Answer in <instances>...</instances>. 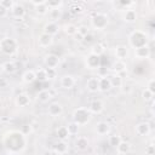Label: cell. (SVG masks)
<instances>
[{"instance_id": "obj_21", "label": "cell", "mask_w": 155, "mask_h": 155, "mask_svg": "<svg viewBox=\"0 0 155 155\" xmlns=\"http://www.w3.org/2000/svg\"><path fill=\"white\" fill-rule=\"evenodd\" d=\"M53 151L57 155H64L68 153V143L67 140H58L53 145Z\"/></svg>"}, {"instance_id": "obj_41", "label": "cell", "mask_w": 155, "mask_h": 155, "mask_svg": "<svg viewBox=\"0 0 155 155\" xmlns=\"http://www.w3.org/2000/svg\"><path fill=\"white\" fill-rule=\"evenodd\" d=\"M46 73H47V80H51V79H56L57 78V70L56 69L46 68Z\"/></svg>"}, {"instance_id": "obj_32", "label": "cell", "mask_w": 155, "mask_h": 155, "mask_svg": "<svg viewBox=\"0 0 155 155\" xmlns=\"http://www.w3.org/2000/svg\"><path fill=\"white\" fill-rule=\"evenodd\" d=\"M104 50H105L104 46H103L102 44L97 42V44L92 45V47H91V53H92V54H96V56H98V57H101V56L103 54Z\"/></svg>"}, {"instance_id": "obj_47", "label": "cell", "mask_w": 155, "mask_h": 155, "mask_svg": "<svg viewBox=\"0 0 155 155\" xmlns=\"http://www.w3.org/2000/svg\"><path fill=\"white\" fill-rule=\"evenodd\" d=\"M6 155H11V154H6Z\"/></svg>"}, {"instance_id": "obj_13", "label": "cell", "mask_w": 155, "mask_h": 155, "mask_svg": "<svg viewBox=\"0 0 155 155\" xmlns=\"http://www.w3.org/2000/svg\"><path fill=\"white\" fill-rule=\"evenodd\" d=\"M58 31H59V25H58V23L51 21V22H48V23H46V24L44 25V31H42V33H45V34H47V35H50V36H54L56 34H58Z\"/></svg>"}, {"instance_id": "obj_22", "label": "cell", "mask_w": 155, "mask_h": 155, "mask_svg": "<svg viewBox=\"0 0 155 155\" xmlns=\"http://www.w3.org/2000/svg\"><path fill=\"white\" fill-rule=\"evenodd\" d=\"M15 103H16L17 107H21V108L28 107L29 103H30V97H29L27 93H19V94L16 96Z\"/></svg>"}, {"instance_id": "obj_14", "label": "cell", "mask_w": 155, "mask_h": 155, "mask_svg": "<svg viewBox=\"0 0 155 155\" xmlns=\"http://www.w3.org/2000/svg\"><path fill=\"white\" fill-rule=\"evenodd\" d=\"M114 53H115V57L116 59L119 61H126L128 58V48L125 46V45H117L114 50Z\"/></svg>"}, {"instance_id": "obj_25", "label": "cell", "mask_w": 155, "mask_h": 155, "mask_svg": "<svg viewBox=\"0 0 155 155\" xmlns=\"http://www.w3.org/2000/svg\"><path fill=\"white\" fill-rule=\"evenodd\" d=\"M109 80H110V85H111V87L121 88L122 85H124L122 78H121V75H119V74H113V75H110V76H109Z\"/></svg>"}, {"instance_id": "obj_29", "label": "cell", "mask_w": 155, "mask_h": 155, "mask_svg": "<svg viewBox=\"0 0 155 155\" xmlns=\"http://www.w3.org/2000/svg\"><path fill=\"white\" fill-rule=\"evenodd\" d=\"M63 31L68 36H75L78 34V27L73 23H67V24L63 25Z\"/></svg>"}, {"instance_id": "obj_20", "label": "cell", "mask_w": 155, "mask_h": 155, "mask_svg": "<svg viewBox=\"0 0 155 155\" xmlns=\"http://www.w3.org/2000/svg\"><path fill=\"white\" fill-rule=\"evenodd\" d=\"M86 88L87 91L94 93L97 91H99V78L97 76H92L86 81Z\"/></svg>"}, {"instance_id": "obj_43", "label": "cell", "mask_w": 155, "mask_h": 155, "mask_svg": "<svg viewBox=\"0 0 155 155\" xmlns=\"http://www.w3.org/2000/svg\"><path fill=\"white\" fill-rule=\"evenodd\" d=\"M8 86V80L6 78H2L0 76V88H5Z\"/></svg>"}, {"instance_id": "obj_35", "label": "cell", "mask_w": 155, "mask_h": 155, "mask_svg": "<svg viewBox=\"0 0 155 155\" xmlns=\"http://www.w3.org/2000/svg\"><path fill=\"white\" fill-rule=\"evenodd\" d=\"M46 5L50 8V11H54V10H58L63 5V1H61V0H50V1H46Z\"/></svg>"}, {"instance_id": "obj_26", "label": "cell", "mask_w": 155, "mask_h": 155, "mask_svg": "<svg viewBox=\"0 0 155 155\" xmlns=\"http://www.w3.org/2000/svg\"><path fill=\"white\" fill-rule=\"evenodd\" d=\"M56 136H57L58 140H67L70 137V134L67 130V126H59L56 130Z\"/></svg>"}, {"instance_id": "obj_18", "label": "cell", "mask_w": 155, "mask_h": 155, "mask_svg": "<svg viewBox=\"0 0 155 155\" xmlns=\"http://www.w3.org/2000/svg\"><path fill=\"white\" fill-rule=\"evenodd\" d=\"M52 42H53V36H50V35H47L45 33H41L39 35V38H38V44L42 48L50 47L52 45Z\"/></svg>"}, {"instance_id": "obj_7", "label": "cell", "mask_w": 155, "mask_h": 155, "mask_svg": "<svg viewBox=\"0 0 155 155\" xmlns=\"http://www.w3.org/2000/svg\"><path fill=\"white\" fill-rule=\"evenodd\" d=\"M11 15L17 21H22L23 17L25 16V7L19 2H15L13 7L11 8Z\"/></svg>"}, {"instance_id": "obj_31", "label": "cell", "mask_w": 155, "mask_h": 155, "mask_svg": "<svg viewBox=\"0 0 155 155\" xmlns=\"http://www.w3.org/2000/svg\"><path fill=\"white\" fill-rule=\"evenodd\" d=\"M16 63L12 61H6L5 63H2V70L6 74H13L16 71Z\"/></svg>"}, {"instance_id": "obj_11", "label": "cell", "mask_w": 155, "mask_h": 155, "mask_svg": "<svg viewBox=\"0 0 155 155\" xmlns=\"http://www.w3.org/2000/svg\"><path fill=\"white\" fill-rule=\"evenodd\" d=\"M150 54H151V51H150L149 45L134 48V57L138 58V59H147V58L150 57Z\"/></svg>"}, {"instance_id": "obj_8", "label": "cell", "mask_w": 155, "mask_h": 155, "mask_svg": "<svg viewBox=\"0 0 155 155\" xmlns=\"http://www.w3.org/2000/svg\"><path fill=\"white\" fill-rule=\"evenodd\" d=\"M29 2L34 6L35 12H36L38 15H40V16H45V15H47L48 11H50V8L47 7L45 0H41V1H29Z\"/></svg>"}, {"instance_id": "obj_10", "label": "cell", "mask_w": 155, "mask_h": 155, "mask_svg": "<svg viewBox=\"0 0 155 155\" xmlns=\"http://www.w3.org/2000/svg\"><path fill=\"white\" fill-rule=\"evenodd\" d=\"M62 113H63V105L61 103H58V102L51 103L48 105V108H47V114L50 116H52V117L59 116V115H62Z\"/></svg>"}, {"instance_id": "obj_48", "label": "cell", "mask_w": 155, "mask_h": 155, "mask_svg": "<svg viewBox=\"0 0 155 155\" xmlns=\"http://www.w3.org/2000/svg\"><path fill=\"white\" fill-rule=\"evenodd\" d=\"M0 53H1V51H0Z\"/></svg>"}, {"instance_id": "obj_12", "label": "cell", "mask_w": 155, "mask_h": 155, "mask_svg": "<svg viewBox=\"0 0 155 155\" xmlns=\"http://www.w3.org/2000/svg\"><path fill=\"white\" fill-rule=\"evenodd\" d=\"M74 144H75V148L79 151H86L88 149V147H90V140L85 136H79V137H76Z\"/></svg>"}, {"instance_id": "obj_2", "label": "cell", "mask_w": 155, "mask_h": 155, "mask_svg": "<svg viewBox=\"0 0 155 155\" xmlns=\"http://www.w3.org/2000/svg\"><path fill=\"white\" fill-rule=\"evenodd\" d=\"M91 113L88 110V108H84V107H80V108H76L74 111H73V120L74 122H76L79 126H84L86 125L90 120H91Z\"/></svg>"}, {"instance_id": "obj_17", "label": "cell", "mask_w": 155, "mask_h": 155, "mask_svg": "<svg viewBox=\"0 0 155 155\" xmlns=\"http://www.w3.org/2000/svg\"><path fill=\"white\" fill-rule=\"evenodd\" d=\"M59 84H61V87L62 88H64V90H70V88H73L74 87V85H75V79H74V76H71V75H63L62 78H61V81H59Z\"/></svg>"}, {"instance_id": "obj_40", "label": "cell", "mask_w": 155, "mask_h": 155, "mask_svg": "<svg viewBox=\"0 0 155 155\" xmlns=\"http://www.w3.org/2000/svg\"><path fill=\"white\" fill-rule=\"evenodd\" d=\"M70 11H71L73 13H81V12L84 11V8H82V6H81L80 4L74 2V4L70 5Z\"/></svg>"}, {"instance_id": "obj_4", "label": "cell", "mask_w": 155, "mask_h": 155, "mask_svg": "<svg viewBox=\"0 0 155 155\" xmlns=\"http://www.w3.org/2000/svg\"><path fill=\"white\" fill-rule=\"evenodd\" d=\"M109 23V17L105 13L97 12L92 18H91V25L96 30H104Z\"/></svg>"}, {"instance_id": "obj_1", "label": "cell", "mask_w": 155, "mask_h": 155, "mask_svg": "<svg viewBox=\"0 0 155 155\" xmlns=\"http://www.w3.org/2000/svg\"><path fill=\"white\" fill-rule=\"evenodd\" d=\"M128 42L133 48H138L148 45V35L143 30H134L128 38Z\"/></svg>"}, {"instance_id": "obj_45", "label": "cell", "mask_w": 155, "mask_h": 155, "mask_svg": "<svg viewBox=\"0 0 155 155\" xmlns=\"http://www.w3.org/2000/svg\"><path fill=\"white\" fill-rule=\"evenodd\" d=\"M145 153H147L148 155H154V145H153V144L148 145V147L145 148Z\"/></svg>"}, {"instance_id": "obj_34", "label": "cell", "mask_w": 155, "mask_h": 155, "mask_svg": "<svg viewBox=\"0 0 155 155\" xmlns=\"http://www.w3.org/2000/svg\"><path fill=\"white\" fill-rule=\"evenodd\" d=\"M120 142H121V137H120L119 134H116V133H115V134H110L109 138H108V143H109V145L113 147V148H116Z\"/></svg>"}, {"instance_id": "obj_24", "label": "cell", "mask_w": 155, "mask_h": 155, "mask_svg": "<svg viewBox=\"0 0 155 155\" xmlns=\"http://www.w3.org/2000/svg\"><path fill=\"white\" fill-rule=\"evenodd\" d=\"M36 98H38V101H39V102H41V103H47V102L52 98V93H51V91H50V90L44 88V90H41V91H39V92H38Z\"/></svg>"}, {"instance_id": "obj_39", "label": "cell", "mask_w": 155, "mask_h": 155, "mask_svg": "<svg viewBox=\"0 0 155 155\" xmlns=\"http://www.w3.org/2000/svg\"><path fill=\"white\" fill-rule=\"evenodd\" d=\"M15 5V1L13 0H0V6H2L4 8H6L7 11L11 10Z\"/></svg>"}, {"instance_id": "obj_15", "label": "cell", "mask_w": 155, "mask_h": 155, "mask_svg": "<svg viewBox=\"0 0 155 155\" xmlns=\"http://www.w3.org/2000/svg\"><path fill=\"white\" fill-rule=\"evenodd\" d=\"M134 131L138 136H148L151 131V127H150V124L147 122V121H143V122H139L134 127Z\"/></svg>"}, {"instance_id": "obj_23", "label": "cell", "mask_w": 155, "mask_h": 155, "mask_svg": "<svg viewBox=\"0 0 155 155\" xmlns=\"http://www.w3.org/2000/svg\"><path fill=\"white\" fill-rule=\"evenodd\" d=\"M111 70L114 71V74H121V73H124V71H126L127 70V64H126V62L125 61H119V59H116L113 64H111Z\"/></svg>"}, {"instance_id": "obj_36", "label": "cell", "mask_w": 155, "mask_h": 155, "mask_svg": "<svg viewBox=\"0 0 155 155\" xmlns=\"http://www.w3.org/2000/svg\"><path fill=\"white\" fill-rule=\"evenodd\" d=\"M79 128H80V126L76 124V122H69L68 125H67V130H68V132H69V134L70 136H75V134H78L79 133Z\"/></svg>"}, {"instance_id": "obj_44", "label": "cell", "mask_w": 155, "mask_h": 155, "mask_svg": "<svg viewBox=\"0 0 155 155\" xmlns=\"http://www.w3.org/2000/svg\"><path fill=\"white\" fill-rule=\"evenodd\" d=\"M7 15H8V11L6 8H4L2 6H0V18H5V17H7Z\"/></svg>"}, {"instance_id": "obj_37", "label": "cell", "mask_w": 155, "mask_h": 155, "mask_svg": "<svg viewBox=\"0 0 155 155\" xmlns=\"http://www.w3.org/2000/svg\"><path fill=\"white\" fill-rule=\"evenodd\" d=\"M153 98H154V93L150 92L148 88H144L142 91V99L144 102H150V101H153Z\"/></svg>"}, {"instance_id": "obj_3", "label": "cell", "mask_w": 155, "mask_h": 155, "mask_svg": "<svg viewBox=\"0 0 155 155\" xmlns=\"http://www.w3.org/2000/svg\"><path fill=\"white\" fill-rule=\"evenodd\" d=\"M17 50H18V44L13 38L6 36V38H2L0 40V51L2 53L12 56L17 52Z\"/></svg>"}, {"instance_id": "obj_30", "label": "cell", "mask_w": 155, "mask_h": 155, "mask_svg": "<svg viewBox=\"0 0 155 155\" xmlns=\"http://www.w3.org/2000/svg\"><path fill=\"white\" fill-rule=\"evenodd\" d=\"M22 80L23 82L25 84H33L35 80H36V76H35V71L34 70H25L22 75Z\"/></svg>"}, {"instance_id": "obj_38", "label": "cell", "mask_w": 155, "mask_h": 155, "mask_svg": "<svg viewBox=\"0 0 155 155\" xmlns=\"http://www.w3.org/2000/svg\"><path fill=\"white\" fill-rule=\"evenodd\" d=\"M87 34H90V28L87 25H80V27H78V35H80V36L84 38Z\"/></svg>"}, {"instance_id": "obj_27", "label": "cell", "mask_w": 155, "mask_h": 155, "mask_svg": "<svg viewBox=\"0 0 155 155\" xmlns=\"http://www.w3.org/2000/svg\"><path fill=\"white\" fill-rule=\"evenodd\" d=\"M130 150H131V144H130L128 142H126V140H121V142L119 143V145L116 147V151H117L119 154H121V155L128 154Z\"/></svg>"}, {"instance_id": "obj_9", "label": "cell", "mask_w": 155, "mask_h": 155, "mask_svg": "<svg viewBox=\"0 0 155 155\" xmlns=\"http://www.w3.org/2000/svg\"><path fill=\"white\" fill-rule=\"evenodd\" d=\"M137 18H138V15H137L136 10H133V8H131V7L127 8V10H125L124 13H122V21H124L125 23H128V24L136 23Z\"/></svg>"}, {"instance_id": "obj_5", "label": "cell", "mask_w": 155, "mask_h": 155, "mask_svg": "<svg viewBox=\"0 0 155 155\" xmlns=\"http://www.w3.org/2000/svg\"><path fill=\"white\" fill-rule=\"evenodd\" d=\"M85 65H86L87 69H91V70L98 69V68L101 67V57L90 53V54L85 58Z\"/></svg>"}, {"instance_id": "obj_33", "label": "cell", "mask_w": 155, "mask_h": 155, "mask_svg": "<svg viewBox=\"0 0 155 155\" xmlns=\"http://www.w3.org/2000/svg\"><path fill=\"white\" fill-rule=\"evenodd\" d=\"M35 76H36V80H39L40 82L47 81V73H46V69H45V68H39L38 70H35Z\"/></svg>"}, {"instance_id": "obj_42", "label": "cell", "mask_w": 155, "mask_h": 155, "mask_svg": "<svg viewBox=\"0 0 155 155\" xmlns=\"http://www.w3.org/2000/svg\"><path fill=\"white\" fill-rule=\"evenodd\" d=\"M145 88H148L150 92L155 93V79H150V80L148 81V85H147Z\"/></svg>"}, {"instance_id": "obj_46", "label": "cell", "mask_w": 155, "mask_h": 155, "mask_svg": "<svg viewBox=\"0 0 155 155\" xmlns=\"http://www.w3.org/2000/svg\"><path fill=\"white\" fill-rule=\"evenodd\" d=\"M84 40H85V41H91V40H92V35H91V34H87L86 36H84Z\"/></svg>"}, {"instance_id": "obj_19", "label": "cell", "mask_w": 155, "mask_h": 155, "mask_svg": "<svg viewBox=\"0 0 155 155\" xmlns=\"http://www.w3.org/2000/svg\"><path fill=\"white\" fill-rule=\"evenodd\" d=\"M94 131H96V133L99 134V136H107V134H109V132H110V125H109L107 121H99V122L96 125Z\"/></svg>"}, {"instance_id": "obj_6", "label": "cell", "mask_w": 155, "mask_h": 155, "mask_svg": "<svg viewBox=\"0 0 155 155\" xmlns=\"http://www.w3.org/2000/svg\"><path fill=\"white\" fill-rule=\"evenodd\" d=\"M44 63L46 65V68H51V69H56L59 65V57L54 53H47L44 57Z\"/></svg>"}, {"instance_id": "obj_28", "label": "cell", "mask_w": 155, "mask_h": 155, "mask_svg": "<svg viewBox=\"0 0 155 155\" xmlns=\"http://www.w3.org/2000/svg\"><path fill=\"white\" fill-rule=\"evenodd\" d=\"M110 88H111V85H110L109 76H102V78H99V91L107 92Z\"/></svg>"}, {"instance_id": "obj_16", "label": "cell", "mask_w": 155, "mask_h": 155, "mask_svg": "<svg viewBox=\"0 0 155 155\" xmlns=\"http://www.w3.org/2000/svg\"><path fill=\"white\" fill-rule=\"evenodd\" d=\"M88 110L91 114H96V115H99L103 110H104V103L99 99H94L90 103V107H88Z\"/></svg>"}]
</instances>
